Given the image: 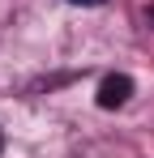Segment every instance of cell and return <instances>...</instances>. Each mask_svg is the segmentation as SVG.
<instances>
[{"label": "cell", "instance_id": "1", "mask_svg": "<svg viewBox=\"0 0 154 158\" xmlns=\"http://www.w3.org/2000/svg\"><path fill=\"white\" fill-rule=\"evenodd\" d=\"M128 94H133V77H124V73H111V77H103L99 85V107H124Z\"/></svg>", "mask_w": 154, "mask_h": 158}, {"label": "cell", "instance_id": "2", "mask_svg": "<svg viewBox=\"0 0 154 158\" xmlns=\"http://www.w3.org/2000/svg\"><path fill=\"white\" fill-rule=\"evenodd\" d=\"M69 4H103V0H69Z\"/></svg>", "mask_w": 154, "mask_h": 158}, {"label": "cell", "instance_id": "3", "mask_svg": "<svg viewBox=\"0 0 154 158\" xmlns=\"http://www.w3.org/2000/svg\"><path fill=\"white\" fill-rule=\"evenodd\" d=\"M0 150H4V137H0Z\"/></svg>", "mask_w": 154, "mask_h": 158}, {"label": "cell", "instance_id": "4", "mask_svg": "<svg viewBox=\"0 0 154 158\" xmlns=\"http://www.w3.org/2000/svg\"><path fill=\"white\" fill-rule=\"evenodd\" d=\"M150 22H154V13H150Z\"/></svg>", "mask_w": 154, "mask_h": 158}]
</instances>
